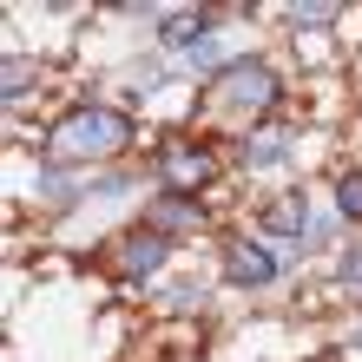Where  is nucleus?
Wrapping results in <instances>:
<instances>
[{
    "mask_svg": "<svg viewBox=\"0 0 362 362\" xmlns=\"http://www.w3.org/2000/svg\"><path fill=\"white\" fill-rule=\"evenodd\" d=\"M105 257H112L119 284H145V276H158L165 264H172V238H158L152 224H125V230H112Z\"/></svg>",
    "mask_w": 362,
    "mask_h": 362,
    "instance_id": "6",
    "label": "nucleus"
},
{
    "mask_svg": "<svg viewBox=\"0 0 362 362\" xmlns=\"http://www.w3.org/2000/svg\"><path fill=\"white\" fill-rule=\"evenodd\" d=\"M33 93H40V66H33V59H20V53H7V79H0L7 112H20V99H33Z\"/></svg>",
    "mask_w": 362,
    "mask_h": 362,
    "instance_id": "13",
    "label": "nucleus"
},
{
    "mask_svg": "<svg viewBox=\"0 0 362 362\" xmlns=\"http://www.w3.org/2000/svg\"><path fill=\"white\" fill-rule=\"evenodd\" d=\"M33 198L40 204H53V211H79V204H93V185L86 172H73V165H40V185H33Z\"/></svg>",
    "mask_w": 362,
    "mask_h": 362,
    "instance_id": "10",
    "label": "nucleus"
},
{
    "mask_svg": "<svg viewBox=\"0 0 362 362\" xmlns=\"http://www.w3.org/2000/svg\"><path fill=\"white\" fill-rule=\"evenodd\" d=\"M204 303H211V284H198V276H185V284H165V296H158V310H165V316H204Z\"/></svg>",
    "mask_w": 362,
    "mask_h": 362,
    "instance_id": "14",
    "label": "nucleus"
},
{
    "mask_svg": "<svg viewBox=\"0 0 362 362\" xmlns=\"http://www.w3.org/2000/svg\"><path fill=\"white\" fill-rule=\"evenodd\" d=\"M139 224H152L158 238H204L211 230V204L204 198H178V191H152L145 198V211H139Z\"/></svg>",
    "mask_w": 362,
    "mask_h": 362,
    "instance_id": "8",
    "label": "nucleus"
},
{
    "mask_svg": "<svg viewBox=\"0 0 362 362\" xmlns=\"http://www.w3.org/2000/svg\"><path fill=\"white\" fill-rule=\"evenodd\" d=\"M211 20H224V7H165L158 20V53H191V47H204L211 33Z\"/></svg>",
    "mask_w": 362,
    "mask_h": 362,
    "instance_id": "9",
    "label": "nucleus"
},
{
    "mask_svg": "<svg viewBox=\"0 0 362 362\" xmlns=\"http://www.w3.org/2000/svg\"><path fill=\"white\" fill-rule=\"evenodd\" d=\"M276 20H284L290 33H323V27L343 20V7H336V0H296V7H276Z\"/></svg>",
    "mask_w": 362,
    "mask_h": 362,
    "instance_id": "11",
    "label": "nucleus"
},
{
    "mask_svg": "<svg viewBox=\"0 0 362 362\" xmlns=\"http://www.w3.org/2000/svg\"><path fill=\"white\" fill-rule=\"evenodd\" d=\"M276 276H284V264H276V250L250 230V238H224L218 244V284L244 290V296H264Z\"/></svg>",
    "mask_w": 362,
    "mask_h": 362,
    "instance_id": "5",
    "label": "nucleus"
},
{
    "mask_svg": "<svg viewBox=\"0 0 362 362\" xmlns=\"http://www.w3.org/2000/svg\"><path fill=\"white\" fill-rule=\"evenodd\" d=\"M290 158H296V125H284V119H264L238 139V172H250V178L290 172Z\"/></svg>",
    "mask_w": 362,
    "mask_h": 362,
    "instance_id": "7",
    "label": "nucleus"
},
{
    "mask_svg": "<svg viewBox=\"0 0 362 362\" xmlns=\"http://www.w3.org/2000/svg\"><path fill=\"white\" fill-rule=\"evenodd\" d=\"M329 211L343 224H362V165H343V172L329 178Z\"/></svg>",
    "mask_w": 362,
    "mask_h": 362,
    "instance_id": "12",
    "label": "nucleus"
},
{
    "mask_svg": "<svg viewBox=\"0 0 362 362\" xmlns=\"http://www.w3.org/2000/svg\"><path fill=\"white\" fill-rule=\"evenodd\" d=\"M329 284L343 290V296H362V238H356V244H343V250L329 257Z\"/></svg>",
    "mask_w": 362,
    "mask_h": 362,
    "instance_id": "15",
    "label": "nucleus"
},
{
    "mask_svg": "<svg viewBox=\"0 0 362 362\" xmlns=\"http://www.w3.org/2000/svg\"><path fill=\"white\" fill-rule=\"evenodd\" d=\"M152 178H158V191L204 198V191L224 178V152L204 132H172V139H158V152H152Z\"/></svg>",
    "mask_w": 362,
    "mask_h": 362,
    "instance_id": "3",
    "label": "nucleus"
},
{
    "mask_svg": "<svg viewBox=\"0 0 362 362\" xmlns=\"http://www.w3.org/2000/svg\"><path fill=\"white\" fill-rule=\"evenodd\" d=\"M165 86V53H145V59H125V93H158Z\"/></svg>",
    "mask_w": 362,
    "mask_h": 362,
    "instance_id": "16",
    "label": "nucleus"
},
{
    "mask_svg": "<svg viewBox=\"0 0 362 362\" xmlns=\"http://www.w3.org/2000/svg\"><path fill=\"white\" fill-rule=\"evenodd\" d=\"M284 93H290V79H284V66L276 59H264V53H238L230 66L204 86V105L218 119H270L276 105H284Z\"/></svg>",
    "mask_w": 362,
    "mask_h": 362,
    "instance_id": "2",
    "label": "nucleus"
},
{
    "mask_svg": "<svg viewBox=\"0 0 362 362\" xmlns=\"http://www.w3.org/2000/svg\"><path fill=\"white\" fill-rule=\"evenodd\" d=\"M336 224H343L336 211H316L310 218V250H336Z\"/></svg>",
    "mask_w": 362,
    "mask_h": 362,
    "instance_id": "18",
    "label": "nucleus"
},
{
    "mask_svg": "<svg viewBox=\"0 0 362 362\" xmlns=\"http://www.w3.org/2000/svg\"><path fill=\"white\" fill-rule=\"evenodd\" d=\"M119 198H132V178H125V172H105L93 185V204H119Z\"/></svg>",
    "mask_w": 362,
    "mask_h": 362,
    "instance_id": "17",
    "label": "nucleus"
},
{
    "mask_svg": "<svg viewBox=\"0 0 362 362\" xmlns=\"http://www.w3.org/2000/svg\"><path fill=\"white\" fill-rule=\"evenodd\" d=\"M132 139H139V119L125 112V105H112V99H79V105H66V112L53 119L47 158L86 172V165H112Z\"/></svg>",
    "mask_w": 362,
    "mask_h": 362,
    "instance_id": "1",
    "label": "nucleus"
},
{
    "mask_svg": "<svg viewBox=\"0 0 362 362\" xmlns=\"http://www.w3.org/2000/svg\"><path fill=\"white\" fill-rule=\"evenodd\" d=\"M310 191L303 185H284V191H270V198L257 204V238L276 250V264L284 270H296L310 257Z\"/></svg>",
    "mask_w": 362,
    "mask_h": 362,
    "instance_id": "4",
    "label": "nucleus"
}]
</instances>
